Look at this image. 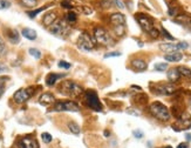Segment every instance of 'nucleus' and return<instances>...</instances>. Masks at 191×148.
<instances>
[{
	"label": "nucleus",
	"mask_w": 191,
	"mask_h": 148,
	"mask_svg": "<svg viewBox=\"0 0 191 148\" xmlns=\"http://www.w3.org/2000/svg\"><path fill=\"white\" fill-rule=\"evenodd\" d=\"M135 19L138 22V25L141 26V28L143 31L148 32L149 34L154 38H157L159 35V32L154 27V20L151 17H149L148 14L144 13H136L135 14Z\"/></svg>",
	"instance_id": "f257e3e1"
},
{
	"label": "nucleus",
	"mask_w": 191,
	"mask_h": 148,
	"mask_svg": "<svg viewBox=\"0 0 191 148\" xmlns=\"http://www.w3.org/2000/svg\"><path fill=\"white\" fill-rule=\"evenodd\" d=\"M93 35H94L95 42L102 45V46H114V43H115L113 37H111L103 27H100V26L95 27Z\"/></svg>",
	"instance_id": "f03ea898"
},
{
	"label": "nucleus",
	"mask_w": 191,
	"mask_h": 148,
	"mask_svg": "<svg viewBox=\"0 0 191 148\" xmlns=\"http://www.w3.org/2000/svg\"><path fill=\"white\" fill-rule=\"evenodd\" d=\"M150 113L155 116L156 119H158L161 121H168L170 119V112L168 109V107L165 105H163L162 102H152L150 105Z\"/></svg>",
	"instance_id": "7ed1b4c3"
},
{
	"label": "nucleus",
	"mask_w": 191,
	"mask_h": 148,
	"mask_svg": "<svg viewBox=\"0 0 191 148\" xmlns=\"http://www.w3.org/2000/svg\"><path fill=\"white\" fill-rule=\"evenodd\" d=\"M60 91L64 94L70 95V96H74V98L83 93L82 86H80L77 82H74V81H64V82H62L60 86Z\"/></svg>",
	"instance_id": "20e7f679"
},
{
	"label": "nucleus",
	"mask_w": 191,
	"mask_h": 148,
	"mask_svg": "<svg viewBox=\"0 0 191 148\" xmlns=\"http://www.w3.org/2000/svg\"><path fill=\"white\" fill-rule=\"evenodd\" d=\"M85 102L89 108H92L93 111H96V112H101L102 108H103L96 92H94V91L85 92Z\"/></svg>",
	"instance_id": "39448f33"
},
{
	"label": "nucleus",
	"mask_w": 191,
	"mask_h": 148,
	"mask_svg": "<svg viewBox=\"0 0 191 148\" xmlns=\"http://www.w3.org/2000/svg\"><path fill=\"white\" fill-rule=\"evenodd\" d=\"M53 108L55 112H79L80 111L79 105L74 101H70V100L55 101Z\"/></svg>",
	"instance_id": "423d86ee"
},
{
	"label": "nucleus",
	"mask_w": 191,
	"mask_h": 148,
	"mask_svg": "<svg viewBox=\"0 0 191 148\" xmlns=\"http://www.w3.org/2000/svg\"><path fill=\"white\" fill-rule=\"evenodd\" d=\"M49 32L53 33L55 35H67L68 32H69V27L68 25L66 24V21L62 19H56L53 24L49 26Z\"/></svg>",
	"instance_id": "0eeeda50"
},
{
	"label": "nucleus",
	"mask_w": 191,
	"mask_h": 148,
	"mask_svg": "<svg viewBox=\"0 0 191 148\" xmlns=\"http://www.w3.org/2000/svg\"><path fill=\"white\" fill-rule=\"evenodd\" d=\"M94 43H95V40H93L92 37H90L87 32H82V33L80 34L79 40H77V45H79V47H80L82 51H86V52L93 51Z\"/></svg>",
	"instance_id": "6e6552de"
},
{
	"label": "nucleus",
	"mask_w": 191,
	"mask_h": 148,
	"mask_svg": "<svg viewBox=\"0 0 191 148\" xmlns=\"http://www.w3.org/2000/svg\"><path fill=\"white\" fill-rule=\"evenodd\" d=\"M33 89H34L33 87L18 89V91L14 93V95H13V100H14L17 104H23V102H26V101L34 94Z\"/></svg>",
	"instance_id": "1a4fd4ad"
},
{
	"label": "nucleus",
	"mask_w": 191,
	"mask_h": 148,
	"mask_svg": "<svg viewBox=\"0 0 191 148\" xmlns=\"http://www.w3.org/2000/svg\"><path fill=\"white\" fill-rule=\"evenodd\" d=\"M14 148H38V143L34 139L26 137L18 140L14 145Z\"/></svg>",
	"instance_id": "9d476101"
},
{
	"label": "nucleus",
	"mask_w": 191,
	"mask_h": 148,
	"mask_svg": "<svg viewBox=\"0 0 191 148\" xmlns=\"http://www.w3.org/2000/svg\"><path fill=\"white\" fill-rule=\"evenodd\" d=\"M155 93L157 94H162V95H170L174 94L176 88L172 86V85H156L155 87Z\"/></svg>",
	"instance_id": "9b49d317"
},
{
	"label": "nucleus",
	"mask_w": 191,
	"mask_h": 148,
	"mask_svg": "<svg viewBox=\"0 0 191 148\" xmlns=\"http://www.w3.org/2000/svg\"><path fill=\"white\" fill-rule=\"evenodd\" d=\"M110 24H113L114 26H126V17L121 13H114L110 15L109 18Z\"/></svg>",
	"instance_id": "f8f14e48"
},
{
	"label": "nucleus",
	"mask_w": 191,
	"mask_h": 148,
	"mask_svg": "<svg viewBox=\"0 0 191 148\" xmlns=\"http://www.w3.org/2000/svg\"><path fill=\"white\" fill-rule=\"evenodd\" d=\"M5 34H6L7 39H8L12 43H19V41H20L19 32L17 31L15 28H7V30H5Z\"/></svg>",
	"instance_id": "ddd939ff"
},
{
	"label": "nucleus",
	"mask_w": 191,
	"mask_h": 148,
	"mask_svg": "<svg viewBox=\"0 0 191 148\" xmlns=\"http://www.w3.org/2000/svg\"><path fill=\"white\" fill-rule=\"evenodd\" d=\"M130 63H131L133 69H135V71H137V72H143V71H146L147 67H148L147 63H146L144 60H142V59H134V60H131Z\"/></svg>",
	"instance_id": "4468645a"
},
{
	"label": "nucleus",
	"mask_w": 191,
	"mask_h": 148,
	"mask_svg": "<svg viewBox=\"0 0 191 148\" xmlns=\"http://www.w3.org/2000/svg\"><path fill=\"white\" fill-rule=\"evenodd\" d=\"M39 102L43 106L52 105V104L55 102V96L52 93H43L39 98Z\"/></svg>",
	"instance_id": "2eb2a0df"
},
{
	"label": "nucleus",
	"mask_w": 191,
	"mask_h": 148,
	"mask_svg": "<svg viewBox=\"0 0 191 148\" xmlns=\"http://www.w3.org/2000/svg\"><path fill=\"white\" fill-rule=\"evenodd\" d=\"M64 76H66V74L49 73L47 76H46V85L49 86V87H51V86H54L59 79H61V78H64Z\"/></svg>",
	"instance_id": "dca6fc26"
},
{
	"label": "nucleus",
	"mask_w": 191,
	"mask_h": 148,
	"mask_svg": "<svg viewBox=\"0 0 191 148\" xmlns=\"http://www.w3.org/2000/svg\"><path fill=\"white\" fill-rule=\"evenodd\" d=\"M159 48H161L163 52H168V53L178 52L180 50L178 43H161V45H159Z\"/></svg>",
	"instance_id": "f3484780"
},
{
	"label": "nucleus",
	"mask_w": 191,
	"mask_h": 148,
	"mask_svg": "<svg viewBox=\"0 0 191 148\" xmlns=\"http://www.w3.org/2000/svg\"><path fill=\"white\" fill-rule=\"evenodd\" d=\"M56 19H58V18H56V13L52 11V12H48V13H46V14L43 15L42 24L46 26V27H49Z\"/></svg>",
	"instance_id": "a211bd4d"
},
{
	"label": "nucleus",
	"mask_w": 191,
	"mask_h": 148,
	"mask_svg": "<svg viewBox=\"0 0 191 148\" xmlns=\"http://www.w3.org/2000/svg\"><path fill=\"white\" fill-rule=\"evenodd\" d=\"M167 76H168V80H169L170 82H176V81H178L180 78V71H178V68H177V67L170 68L169 71H168V73H167Z\"/></svg>",
	"instance_id": "6ab92c4d"
},
{
	"label": "nucleus",
	"mask_w": 191,
	"mask_h": 148,
	"mask_svg": "<svg viewBox=\"0 0 191 148\" xmlns=\"http://www.w3.org/2000/svg\"><path fill=\"white\" fill-rule=\"evenodd\" d=\"M164 59L169 63H178L183 59V54L180 52H172V53H168L164 55Z\"/></svg>",
	"instance_id": "aec40b11"
},
{
	"label": "nucleus",
	"mask_w": 191,
	"mask_h": 148,
	"mask_svg": "<svg viewBox=\"0 0 191 148\" xmlns=\"http://www.w3.org/2000/svg\"><path fill=\"white\" fill-rule=\"evenodd\" d=\"M21 34L22 37H25L26 39H28V40H35L36 38H38V34H36V32L32 30V28H22L21 31Z\"/></svg>",
	"instance_id": "412c9836"
},
{
	"label": "nucleus",
	"mask_w": 191,
	"mask_h": 148,
	"mask_svg": "<svg viewBox=\"0 0 191 148\" xmlns=\"http://www.w3.org/2000/svg\"><path fill=\"white\" fill-rule=\"evenodd\" d=\"M177 18L175 19L176 22H178L183 26H190L191 25V17L186 15V14H180V15H176Z\"/></svg>",
	"instance_id": "4be33fe9"
},
{
	"label": "nucleus",
	"mask_w": 191,
	"mask_h": 148,
	"mask_svg": "<svg viewBox=\"0 0 191 148\" xmlns=\"http://www.w3.org/2000/svg\"><path fill=\"white\" fill-rule=\"evenodd\" d=\"M67 126H68L69 132H72L73 134H75V135L80 134V132H81V128H80V126H79V125H77L75 121H69V122L67 124Z\"/></svg>",
	"instance_id": "5701e85b"
},
{
	"label": "nucleus",
	"mask_w": 191,
	"mask_h": 148,
	"mask_svg": "<svg viewBox=\"0 0 191 148\" xmlns=\"http://www.w3.org/2000/svg\"><path fill=\"white\" fill-rule=\"evenodd\" d=\"M20 4L26 8H34L38 5V0H20Z\"/></svg>",
	"instance_id": "b1692460"
},
{
	"label": "nucleus",
	"mask_w": 191,
	"mask_h": 148,
	"mask_svg": "<svg viewBox=\"0 0 191 148\" xmlns=\"http://www.w3.org/2000/svg\"><path fill=\"white\" fill-rule=\"evenodd\" d=\"M66 20L68 21L69 24H74V22H76V20H77L76 13H74V12H68V13L66 14Z\"/></svg>",
	"instance_id": "393cba45"
},
{
	"label": "nucleus",
	"mask_w": 191,
	"mask_h": 148,
	"mask_svg": "<svg viewBox=\"0 0 191 148\" xmlns=\"http://www.w3.org/2000/svg\"><path fill=\"white\" fill-rule=\"evenodd\" d=\"M178 71H180V75H184V76H188V78H191V69L188 68V67H184V66H180L177 67Z\"/></svg>",
	"instance_id": "a878e982"
},
{
	"label": "nucleus",
	"mask_w": 191,
	"mask_h": 148,
	"mask_svg": "<svg viewBox=\"0 0 191 148\" xmlns=\"http://www.w3.org/2000/svg\"><path fill=\"white\" fill-rule=\"evenodd\" d=\"M154 68H155L156 71H158V72H164V71H167V69H168V63H155Z\"/></svg>",
	"instance_id": "bb28decb"
},
{
	"label": "nucleus",
	"mask_w": 191,
	"mask_h": 148,
	"mask_svg": "<svg viewBox=\"0 0 191 148\" xmlns=\"http://www.w3.org/2000/svg\"><path fill=\"white\" fill-rule=\"evenodd\" d=\"M7 53V47H6V43L4 41V39L0 37V56H5Z\"/></svg>",
	"instance_id": "cd10ccee"
},
{
	"label": "nucleus",
	"mask_w": 191,
	"mask_h": 148,
	"mask_svg": "<svg viewBox=\"0 0 191 148\" xmlns=\"http://www.w3.org/2000/svg\"><path fill=\"white\" fill-rule=\"evenodd\" d=\"M28 53L32 55L33 58H35V59H40V58H41V52H40L38 48H30V50H28Z\"/></svg>",
	"instance_id": "c85d7f7f"
},
{
	"label": "nucleus",
	"mask_w": 191,
	"mask_h": 148,
	"mask_svg": "<svg viewBox=\"0 0 191 148\" xmlns=\"http://www.w3.org/2000/svg\"><path fill=\"white\" fill-rule=\"evenodd\" d=\"M6 80H8L7 76H0V96L4 94V91H5V85H6Z\"/></svg>",
	"instance_id": "c756f323"
},
{
	"label": "nucleus",
	"mask_w": 191,
	"mask_h": 148,
	"mask_svg": "<svg viewBox=\"0 0 191 148\" xmlns=\"http://www.w3.org/2000/svg\"><path fill=\"white\" fill-rule=\"evenodd\" d=\"M46 8H47V7H41V8H38V10L30 11V12H27V14L30 15V18H32V19H33V18H35V17H36L39 13H41L43 10H46Z\"/></svg>",
	"instance_id": "7c9ffc66"
},
{
	"label": "nucleus",
	"mask_w": 191,
	"mask_h": 148,
	"mask_svg": "<svg viewBox=\"0 0 191 148\" xmlns=\"http://www.w3.org/2000/svg\"><path fill=\"white\" fill-rule=\"evenodd\" d=\"M41 139H42V141L45 143H51L52 140H53V137H52V135L49 133H42L41 134Z\"/></svg>",
	"instance_id": "2f4dec72"
},
{
	"label": "nucleus",
	"mask_w": 191,
	"mask_h": 148,
	"mask_svg": "<svg viewBox=\"0 0 191 148\" xmlns=\"http://www.w3.org/2000/svg\"><path fill=\"white\" fill-rule=\"evenodd\" d=\"M161 32H162V34H163V37H164V38L169 39V40H171V41H174V40H175V38H174V37H172V35H171V34H170L169 32L167 31L164 27H161Z\"/></svg>",
	"instance_id": "473e14b6"
},
{
	"label": "nucleus",
	"mask_w": 191,
	"mask_h": 148,
	"mask_svg": "<svg viewBox=\"0 0 191 148\" xmlns=\"http://www.w3.org/2000/svg\"><path fill=\"white\" fill-rule=\"evenodd\" d=\"M58 66L60 67V68H64V69H69L70 67H72V63H67V61H64V60H60L59 63H58Z\"/></svg>",
	"instance_id": "72a5a7b5"
},
{
	"label": "nucleus",
	"mask_w": 191,
	"mask_h": 148,
	"mask_svg": "<svg viewBox=\"0 0 191 148\" xmlns=\"http://www.w3.org/2000/svg\"><path fill=\"white\" fill-rule=\"evenodd\" d=\"M11 7V2L8 0H0V10H7Z\"/></svg>",
	"instance_id": "f704fd0d"
},
{
	"label": "nucleus",
	"mask_w": 191,
	"mask_h": 148,
	"mask_svg": "<svg viewBox=\"0 0 191 148\" xmlns=\"http://www.w3.org/2000/svg\"><path fill=\"white\" fill-rule=\"evenodd\" d=\"M72 5H73V1H72V0H62V1H61V6H62L64 8L70 10V8H72Z\"/></svg>",
	"instance_id": "c9c22d12"
},
{
	"label": "nucleus",
	"mask_w": 191,
	"mask_h": 148,
	"mask_svg": "<svg viewBox=\"0 0 191 148\" xmlns=\"http://www.w3.org/2000/svg\"><path fill=\"white\" fill-rule=\"evenodd\" d=\"M133 135L136 137V139H142L144 134H143V132H142L141 129H135V130L133 132Z\"/></svg>",
	"instance_id": "e433bc0d"
},
{
	"label": "nucleus",
	"mask_w": 191,
	"mask_h": 148,
	"mask_svg": "<svg viewBox=\"0 0 191 148\" xmlns=\"http://www.w3.org/2000/svg\"><path fill=\"white\" fill-rule=\"evenodd\" d=\"M121 55V53L120 52H109L107 53V54H105V58L106 59H108V58H113V56H120Z\"/></svg>",
	"instance_id": "4c0bfd02"
},
{
	"label": "nucleus",
	"mask_w": 191,
	"mask_h": 148,
	"mask_svg": "<svg viewBox=\"0 0 191 148\" xmlns=\"http://www.w3.org/2000/svg\"><path fill=\"white\" fill-rule=\"evenodd\" d=\"M111 2L114 4V5H116L118 8H121V10H123L124 8V5H123V2H121L120 0H111Z\"/></svg>",
	"instance_id": "58836bf2"
},
{
	"label": "nucleus",
	"mask_w": 191,
	"mask_h": 148,
	"mask_svg": "<svg viewBox=\"0 0 191 148\" xmlns=\"http://www.w3.org/2000/svg\"><path fill=\"white\" fill-rule=\"evenodd\" d=\"M8 71V68L6 67V66H2V65H0V73H4V72H7Z\"/></svg>",
	"instance_id": "ea45409f"
},
{
	"label": "nucleus",
	"mask_w": 191,
	"mask_h": 148,
	"mask_svg": "<svg viewBox=\"0 0 191 148\" xmlns=\"http://www.w3.org/2000/svg\"><path fill=\"white\" fill-rule=\"evenodd\" d=\"M177 148H188V143H185V142H182V143H180V145L177 146Z\"/></svg>",
	"instance_id": "a19ab883"
},
{
	"label": "nucleus",
	"mask_w": 191,
	"mask_h": 148,
	"mask_svg": "<svg viewBox=\"0 0 191 148\" xmlns=\"http://www.w3.org/2000/svg\"><path fill=\"white\" fill-rule=\"evenodd\" d=\"M185 137H186V140H188V141H191V133H186Z\"/></svg>",
	"instance_id": "79ce46f5"
},
{
	"label": "nucleus",
	"mask_w": 191,
	"mask_h": 148,
	"mask_svg": "<svg viewBox=\"0 0 191 148\" xmlns=\"http://www.w3.org/2000/svg\"><path fill=\"white\" fill-rule=\"evenodd\" d=\"M174 1H175V0H165V2H167L168 5H170V4H171V2H174Z\"/></svg>",
	"instance_id": "37998d69"
},
{
	"label": "nucleus",
	"mask_w": 191,
	"mask_h": 148,
	"mask_svg": "<svg viewBox=\"0 0 191 148\" xmlns=\"http://www.w3.org/2000/svg\"><path fill=\"white\" fill-rule=\"evenodd\" d=\"M109 135H110V133L108 130H105V137H109Z\"/></svg>",
	"instance_id": "c03bdc74"
},
{
	"label": "nucleus",
	"mask_w": 191,
	"mask_h": 148,
	"mask_svg": "<svg viewBox=\"0 0 191 148\" xmlns=\"http://www.w3.org/2000/svg\"><path fill=\"white\" fill-rule=\"evenodd\" d=\"M165 148H172V147H171V146H167Z\"/></svg>",
	"instance_id": "a18cd8bd"
}]
</instances>
